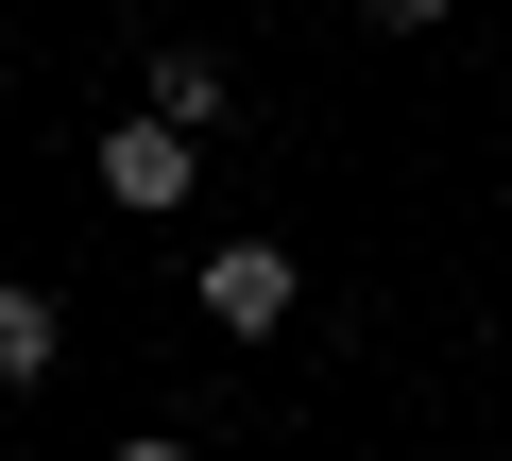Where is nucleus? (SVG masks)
Here are the masks:
<instances>
[{"label": "nucleus", "mask_w": 512, "mask_h": 461, "mask_svg": "<svg viewBox=\"0 0 512 461\" xmlns=\"http://www.w3.org/2000/svg\"><path fill=\"white\" fill-rule=\"evenodd\" d=\"M291 291H308V274H291L274 240H222V257H205V325H222V342H274Z\"/></svg>", "instance_id": "1"}, {"label": "nucleus", "mask_w": 512, "mask_h": 461, "mask_svg": "<svg viewBox=\"0 0 512 461\" xmlns=\"http://www.w3.org/2000/svg\"><path fill=\"white\" fill-rule=\"evenodd\" d=\"M103 205H137V222L188 205V120H120V137H103Z\"/></svg>", "instance_id": "2"}, {"label": "nucleus", "mask_w": 512, "mask_h": 461, "mask_svg": "<svg viewBox=\"0 0 512 461\" xmlns=\"http://www.w3.org/2000/svg\"><path fill=\"white\" fill-rule=\"evenodd\" d=\"M52 359H69V308H52L35 274H0V393H35Z\"/></svg>", "instance_id": "3"}, {"label": "nucleus", "mask_w": 512, "mask_h": 461, "mask_svg": "<svg viewBox=\"0 0 512 461\" xmlns=\"http://www.w3.org/2000/svg\"><path fill=\"white\" fill-rule=\"evenodd\" d=\"M154 120H222V52H154Z\"/></svg>", "instance_id": "4"}, {"label": "nucleus", "mask_w": 512, "mask_h": 461, "mask_svg": "<svg viewBox=\"0 0 512 461\" xmlns=\"http://www.w3.org/2000/svg\"><path fill=\"white\" fill-rule=\"evenodd\" d=\"M359 18H376V35H427V18H444V0H359Z\"/></svg>", "instance_id": "5"}, {"label": "nucleus", "mask_w": 512, "mask_h": 461, "mask_svg": "<svg viewBox=\"0 0 512 461\" xmlns=\"http://www.w3.org/2000/svg\"><path fill=\"white\" fill-rule=\"evenodd\" d=\"M103 461H188V444H171V427H120V444H103Z\"/></svg>", "instance_id": "6"}]
</instances>
